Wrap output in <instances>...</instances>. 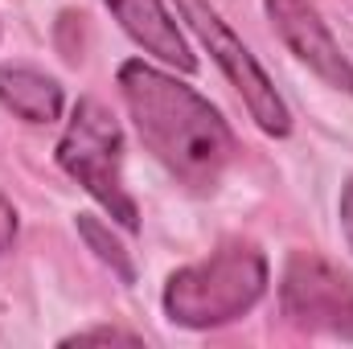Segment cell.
I'll return each instance as SVG.
<instances>
[{"label":"cell","instance_id":"1","mask_svg":"<svg viewBox=\"0 0 353 349\" xmlns=\"http://www.w3.org/2000/svg\"><path fill=\"white\" fill-rule=\"evenodd\" d=\"M119 90L157 161H165L181 181L197 189L222 177V169L234 157V136L226 119L197 90L148 62H123Z\"/></svg>","mask_w":353,"mask_h":349},{"label":"cell","instance_id":"2","mask_svg":"<svg viewBox=\"0 0 353 349\" xmlns=\"http://www.w3.org/2000/svg\"><path fill=\"white\" fill-rule=\"evenodd\" d=\"M267 292V259L251 243H222L210 259L189 263L165 283V312L173 325L210 329L251 312Z\"/></svg>","mask_w":353,"mask_h":349},{"label":"cell","instance_id":"3","mask_svg":"<svg viewBox=\"0 0 353 349\" xmlns=\"http://www.w3.org/2000/svg\"><path fill=\"white\" fill-rule=\"evenodd\" d=\"M58 165L87 189L94 201H103L111 210V218L128 230L140 226V210L123 189V132L111 119V111L94 99H79L62 140H58Z\"/></svg>","mask_w":353,"mask_h":349},{"label":"cell","instance_id":"4","mask_svg":"<svg viewBox=\"0 0 353 349\" xmlns=\"http://www.w3.org/2000/svg\"><path fill=\"white\" fill-rule=\"evenodd\" d=\"M176 12L189 21V29L201 37V46L210 50V58L222 66V74L230 79V87L243 94L251 119L263 128L267 136H288L292 132V115L279 99L275 83L263 74V66L251 58V50L226 29V21L205 4V0H176Z\"/></svg>","mask_w":353,"mask_h":349},{"label":"cell","instance_id":"5","mask_svg":"<svg viewBox=\"0 0 353 349\" xmlns=\"http://www.w3.org/2000/svg\"><path fill=\"white\" fill-rule=\"evenodd\" d=\"M283 312L316 333L353 337V279L321 255H292L283 267Z\"/></svg>","mask_w":353,"mask_h":349},{"label":"cell","instance_id":"6","mask_svg":"<svg viewBox=\"0 0 353 349\" xmlns=\"http://www.w3.org/2000/svg\"><path fill=\"white\" fill-rule=\"evenodd\" d=\"M267 17L275 21L283 46L312 70L321 74L329 87L350 90L353 94V66L350 58L341 54V46L333 41L329 25L321 21L316 4L312 0H267Z\"/></svg>","mask_w":353,"mask_h":349},{"label":"cell","instance_id":"7","mask_svg":"<svg viewBox=\"0 0 353 349\" xmlns=\"http://www.w3.org/2000/svg\"><path fill=\"white\" fill-rule=\"evenodd\" d=\"M107 8L115 12V21L123 25V33L136 46H144L152 58L169 62V66L185 70V74L197 66V58L189 54L185 37L176 33V21L165 12L161 0H107Z\"/></svg>","mask_w":353,"mask_h":349},{"label":"cell","instance_id":"8","mask_svg":"<svg viewBox=\"0 0 353 349\" xmlns=\"http://www.w3.org/2000/svg\"><path fill=\"white\" fill-rule=\"evenodd\" d=\"M0 103L25 123H54L62 115V87L33 66H0Z\"/></svg>","mask_w":353,"mask_h":349},{"label":"cell","instance_id":"9","mask_svg":"<svg viewBox=\"0 0 353 349\" xmlns=\"http://www.w3.org/2000/svg\"><path fill=\"white\" fill-rule=\"evenodd\" d=\"M79 235L87 239V247L99 255V259L111 263V267L119 271V279H123V283H132V279H136V267H132V259H128V251H123V247L103 230V222H99L94 214H79Z\"/></svg>","mask_w":353,"mask_h":349},{"label":"cell","instance_id":"10","mask_svg":"<svg viewBox=\"0 0 353 349\" xmlns=\"http://www.w3.org/2000/svg\"><path fill=\"white\" fill-rule=\"evenodd\" d=\"M83 346V341H140L136 333H128V329H107V325H99V329H79L74 337H66V346Z\"/></svg>","mask_w":353,"mask_h":349},{"label":"cell","instance_id":"11","mask_svg":"<svg viewBox=\"0 0 353 349\" xmlns=\"http://www.w3.org/2000/svg\"><path fill=\"white\" fill-rule=\"evenodd\" d=\"M12 239H17V210H12V201L0 193V255L12 247Z\"/></svg>","mask_w":353,"mask_h":349},{"label":"cell","instance_id":"12","mask_svg":"<svg viewBox=\"0 0 353 349\" xmlns=\"http://www.w3.org/2000/svg\"><path fill=\"white\" fill-rule=\"evenodd\" d=\"M341 226H345V239H350V247H353V181L341 193Z\"/></svg>","mask_w":353,"mask_h":349}]
</instances>
